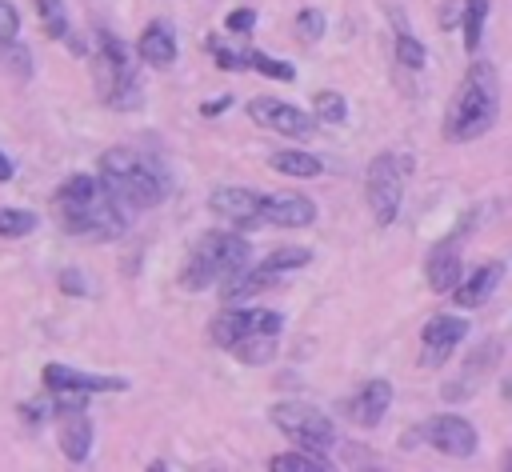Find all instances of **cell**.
<instances>
[{"label":"cell","mask_w":512,"mask_h":472,"mask_svg":"<svg viewBox=\"0 0 512 472\" xmlns=\"http://www.w3.org/2000/svg\"><path fill=\"white\" fill-rule=\"evenodd\" d=\"M52 212L72 236H84V240H116L132 220V212H124L92 172L68 176L52 192Z\"/></svg>","instance_id":"cell-1"},{"label":"cell","mask_w":512,"mask_h":472,"mask_svg":"<svg viewBox=\"0 0 512 472\" xmlns=\"http://www.w3.org/2000/svg\"><path fill=\"white\" fill-rule=\"evenodd\" d=\"M500 116V72L492 60H472V68L460 76L448 112H444V140L468 144L492 132Z\"/></svg>","instance_id":"cell-2"},{"label":"cell","mask_w":512,"mask_h":472,"mask_svg":"<svg viewBox=\"0 0 512 472\" xmlns=\"http://www.w3.org/2000/svg\"><path fill=\"white\" fill-rule=\"evenodd\" d=\"M100 184L124 212L156 208L168 196V176L156 168V160H148L128 144H116L100 156Z\"/></svg>","instance_id":"cell-3"},{"label":"cell","mask_w":512,"mask_h":472,"mask_svg":"<svg viewBox=\"0 0 512 472\" xmlns=\"http://www.w3.org/2000/svg\"><path fill=\"white\" fill-rule=\"evenodd\" d=\"M92 84H96V96L108 104V108H132L140 100V76H136V60L128 52V44L100 28L96 32V68H92Z\"/></svg>","instance_id":"cell-4"},{"label":"cell","mask_w":512,"mask_h":472,"mask_svg":"<svg viewBox=\"0 0 512 472\" xmlns=\"http://www.w3.org/2000/svg\"><path fill=\"white\" fill-rule=\"evenodd\" d=\"M252 260V244L236 232H204L192 248V256L184 260V272H180V284L200 292L208 284H220L228 272L244 268Z\"/></svg>","instance_id":"cell-5"},{"label":"cell","mask_w":512,"mask_h":472,"mask_svg":"<svg viewBox=\"0 0 512 472\" xmlns=\"http://www.w3.org/2000/svg\"><path fill=\"white\" fill-rule=\"evenodd\" d=\"M412 156L408 152H380L372 156L368 172H364V200L376 224H392L400 216V200H404V184L412 176Z\"/></svg>","instance_id":"cell-6"},{"label":"cell","mask_w":512,"mask_h":472,"mask_svg":"<svg viewBox=\"0 0 512 472\" xmlns=\"http://www.w3.org/2000/svg\"><path fill=\"white\" fill-rule=\"evenodd\" d=\"M268 420L276 424V432H284V436H288L296 448H304V452L324 456V452L336 444L332 420H328L320 408L304 404V400H280V404H272V408H268Z\"/></svg>","instance_id":"cell-7"},{"label":"cell","mask_w":512,"mask_h":472,"mask_svg":"<svg viewBox=\"0 0 512 472\" xmlns=\"http://www.w3.org/2000/svg\"><path fill=\"white\" fill-rule=\"evenodd\" d=\"M280 328H284V316L280 312H272V308H248V304H232V308H224V312H216L212 316V324H208V340L216 344V348H232L236 340H244V336H280Z\"/></svg>","instance_id":"cell-8"},{"label":"cell","mask_w":512,"mask_h":472,"mask_svg":"<svg viewBox=\"0 0 512 472\" xmlns=\"http://www.w3.org/2000/svg\"><path fill=\"white\" fill-rule=\"evenodd\" d=\"M40 384L48 396H100V392H124L128 388L124 376H96V372H80L72 364H44Z\"/></svg>","instance_id":"cell-9"},{"label":"cell","mask_w":512,"mask_h":472,"mask_svg":"<svg viewBox=\"0 0 512 472\" xmlns=\"http://www.w3.org/2000/svg\"><path fill=\"white\" fill-rule=\"evenodd\" d=\"M248 116H252L256 124L280 132V136H292V140L316 132V116H308L304 108H296V104H288V100H276V96H252V100H248Z\"/></svg>","instance_id":"cell-10"},{"label":"cell","mask_w":512,"mask_h":472,"mask_svg":"<svg viewBox=\"0 0 512 472\" xmlns=\"http://www.w3.org/2000/svg\"><path fill=\"white\" fill-rule=\"evenodd\" d=\"M420 436H424L436 452H444V456H452V460H468V456L476 452V444H480L476 428H472L464 416H456V412H440V416H432V420L424 424Z\"/></svg>","instance_id":"cell-11"},{"label":"cell","mask_w":512,"mask_h":472,"mask_svg":"<svg viewBox=\"0 0 512 472\" xmlns=\"http://www.w3.org/2000/svg\"><path fill=\"white\" fill-rule=\"evenodd\" d=\"M464 336H468V320H464V316L436 312V316L420 328V364H424V368L444 364V360L456 352V344H460Z\"/></svg>","instance_id":"cell-12"},{"label":"cell","mask_w":512,"mask_h":472,"mask_svg":"<svg viewBox=\"0 0 512 472\" xmlns=\"http://www.w3.org/2000/svg\"><path fill=\"white\" fill-rule=\"evenodd\" d=\"M260 196L264 192H252V188H240V184H228V188H216L208 196V208L216 220H224L228 228L236 232H248L260 224Z\"/></svg>","instance_id":"cell-13"},{"label":"cell","mask_w":512,"mask_h":472,"mask_svg":"<svg viewBox=\"0 0 512 472\" xmlns=\"http://www.w3.org/2000/svg\"><path fill=\"white\" fill-rule=\"evenodd\" d=\"M312 220H316V204L304 192H268V196H260V224L308 228Z\"/></svg>","instance_id":"cell-14"},{"label":"cell","mask_w":512,"mask_h":472,"mask_svg":"<svg viewBox=\"0 0 512 472\" xmlns=\"http://www.w3.org/2000/svg\"><path fill=\"white\" fill-rule=\"evenodd\" d=\"M500 280H504V260H484L480 268H472L468 276L456 280L452 304H456V308H480V304L492 300V292H496Z\"/></svg>","instance_id":"cell-15"},{"label":"cell","mask_w":512,"mask_h":472,"mask_svg":"<svg viewBox=\"0 0 512 472\" xmlns=\"http://www.w3.org/2000/svg\"><path fill=\"white\" fill-rule=\"evenodd\" d=\"M280 284V276H272V272H264L260 264H244V268H236V272H228L224 280H220V296L228 300L224 308H232V304H240V300H256L260 292H268V288H276Z\"/></svg>","instance_id":"cell-16"},{"label":"cell","mask_w":512,"mask_h":472,"mask_svg":"<svg viewBox=\"0 0 512 472\" xmlns=\"http://www.w3.org/2000/svg\"><path fill=\"white\" fill-rule=\"evenodd\" d=\"M388 404H392V384H388V380H368V384H360V392L344 404V412L352 416V424L376 428V424L384 420Z\"/></svg>","instance_id":"cell-17"},{"label":"cell","mask_w":512,"mask_h":472,"mask_svg":"<svg viewBox=\"0 0 512 472\" xmlns=\"http://www.w3.org/2000/svg\"><path fill=\"white\" fill-rule=\"evenodd\" d=\"M424 276H428V288H432V292H452V288H456V280L464 276V272H460V236L440 240V244L428 252Z\"/></svg>","instance_id":"cell-18"},{"label":"cell","mask_w":512,"mask_h":472,"mask_svg":"<svg viewBox=\"0 0 512 472\" xmlns=\"http://www.w3.org/2000/svg\"><path fill=\"white\" fill-rule=\"evenodd\" d=\"M56 436H60V452H64V460H72V464H84V460H88V452H92V420H88L84 408L60 412Z\"/></svg>","instance_id":"cell-19"},{"label":"cell","mask_w":512,"mask_h":472,"mask_svg":"<svg viewBox=\"0 0 512 472\" xmlns=\"http://www.w3.org/2000/svg\"><path fill=\"white\" fill-rule=\"evenodd\" d=\"M176 32H172V24L168 20H152L144 32H140V40H136V56L148 64V68H168V64H176Z\"/></svg>","instance_id":"cell-20"},{"label":"cell","mask_w":512,"mask_h":472,"mask_svg":"<svg viewBox=\"0 0 512 472\" xmlns=\"http://www.w3.org/2000/svg\"><path fill=\"white\" fill-rule=\"evenodd\" d=\"M500 352H504V344H500V340H488L484 348H476V352L464 360V372H460L456 380H448V384H444V396H448V400H468V392L476 388V380H484V376H488V368L500 360Z\"/></svg>","instance_id":"cell-21"},{"label":"cell","mask_w":512,"mask_h":472,"mask_svg":"<svg viewBox=\"0 0 512 472\" xmlns=\"http://www.w3.org/2000/svg\"><path fill=\"white\" fill-rule=\"evenodd\" d=\"M268 164H272L276 172H284V176H296V180H312V176H320V172H324V160H320V156H312V152H304V148L272 152V156H268Z\"/></svg>","instance_id":"cell-22"},{"label":"cell","mask_w":512,"mask_h":472,"mask_svg":"<svg viewBox=\"0 0 512 472\" xmlns=\"http://www.w3.org/2000/svg\"><path fill=\"white\" fill-rule=\"evenodd\" d=\"M308 260H312V248H304V244H280V248H272V252L260 260V268L272 272V276H288V272L304 268Z\"/></svg>","instance_id":"cell-23"},{"label":"cell","mask_w":512,"mask_h":472,"mask_svg":"<svg viewBox=\"0 0 512 472\" xmlns=\"http://www.w3.org/2000/svg\"><path fill=\"white\" fill-rule=\"evenodd\" d=\"M460 20H464V52L476 56L480 40H484V24H488V0H464L460 4Z\"/></svg>","instance_id":"cell-24"},{"label":"cell","mask_w":512,"mask_h":472,"mask_svg":"<svg viewBox=\"0 0 512 472\" xmlns=\"http://www.w3.org/2000/svg\"><path fill=\"white\" fill-rule=\"evenodd\" d=\"M268 472H328L324 456L316 452H304V448H288V452H276L268 460Z\"/></svg>","instance_id":"cell-25"},{"label":"cell","mask_w":512,"mask_h":472,"mask_svg":"<svg viewBox=\"0 0 512 472\" xmlns=\"http://www.w3.org/2000/svg\"><path fill=\"white\" fill-rule=\"evenodd\" d=\"M240 364H268L272 356H276V336H244V340H236L232 348H228Z\"/></svg>","instance_id":"cell-26"},{"label":"cell","mask_w":512,"mask_h":472,"mask_svg":"<svg viewBox=\"0 0 512 472\" xmlns=\"http://www.w3.org/2000/svg\"><path fill=\"white\" fill-rule=\"evenodd\" d=\"M312 108H316V120H324V124H344L348 120V100L336 88H320L312 96Z\"/></svg>","instance_id":"cell-27"},{"label":"cell","mask_w":512,"mask_h":472,"mask_svg":"<svg viewBox=\"0 0 512 472\" xmlns=\"http://www.w3.org/2000/svg\"><path fill=\"white\" fill-rule=\"evenodd\" d=\"M36 12H40L44 36H52V40L68 36V8H64V0H36Z\"/></svg>","instance_id":"cell-28"},{"label":"cell","mask_w":512,"mask_h":472,"mask_svg":"<svg viewBox=\"0 0 512 472\" xmlns=\"http://www.w3.org/2000/svg\"><path fill=\"white\" fill-rule=\"evenodd\" d=\"M240 60H244V68H256L260 76H272V80H296V68L288 64V60H272V56H264V52H240Z\"/></svg>","instance_id":"cell-29"},{"label":"cell","mask_w":512,"mask_h":472,"mask_svg":"<svg viewBox=\"0 0 512 472\" xmlns=\"http://www.w3.org/2000/svg\"><path fill=\"white\" fill-rule=\"evenodd\" d=\"M36 228V216L28 208H0V236L4 240H20Z\"/></svg>","instance_id":"cell-30"},{"label":"cell","mask_w":512,"mask_h":472,"mask_svg":"<svg viewBox=\"0 0 512 472\" xmlns=\"http://www.w3.org/2000/svg\"><path fill=\"white\" fill-rule=\"evenodd\" d=\"M396 60H400V68H408V72H420V68L428 64V52H424V44H420L416 36L400 32V36H396Z\"/></svg>","instance_id":"cell-31"},{"label":"cell","mask_w":512,"mask_h":472,"mask_svg":"<svg viewBox=\"0 0 512 472\" xmlns=\"http://www.w3.org/2000/svg\"><path fill=\"white\" fill-rule=\"evenodd\" d=\"M296 36H300L304 44H316V40L324 36V12H320V8H300V12H296Z\"/></svg>","instance_id":"cell-32"},{"label":"cell","mask_w":512,"mask_h":472,"mask_svg":"<svg viewBox=\"0 0 512 472\" xmlns=\"http://www.w3.org/2000/svg\"><path fill=\"white\" fill-rule=\"evenodd\" d=\"M0 60L12 68L16 80H28V76H32V56H28L24 44H16V40H12V44H0Z\"/></svg>","instance_id":"cell-33"},{"label":"cell","mask_w":512,"mask_h":472,"mask_svg":"<svg viewBox=\"0 0 512 472\" xmlns=\"http://www.w3.org/2000/svg\"><path fill=\"white\" fill-rule=\"evenodd\" d=\"M344 460H348V472H380L384 468L376 460V452H368L364 444H344Z\"/></svg>","instance_id":"cell-34"},{"label":"cell","mask_w":512,"mask_h":472,"mask_svg":"<svg viewBox=\"0 0 512 472\" xmlns=\"http://www.w3.org/2000/svg\"><path fill=\"white\" fill-rule=\"evenodd\" d=\"M20 32V12L12 8V0H0V44H12Z\"/></svg>","instance_id":"cell-35"},{"label":"cell","mask_w":512,"mask_h":472,"mask_svg":"<svg viewBox=\"0 0 512 472\" xmlns=\"http://www.w3.org/2000/svg\"><path fill=\"white\" fill-rule=\"evenodd\" d=\"M208 52H212V60L220 64V68H244V60H240V52H232V48H224L216 36H208Z\"/></svg>","instance_id":"cell-36"},{"label":"cell","mask_w":512,"mask_h":472,"mask_svg":"<svg viewBox=\"0 0 512 472\" xmlns=\"http://www.w3.org/2000/svg\"><path fill=\"white\" fill-rule=\"evenodd\" d=\"M252 24H256V8H236V12L224 20V28H228V32H236V36L252 32Z\"/></svg>","instance_id":"cell-37"},{"label":"cell","mask_w":512,"mask_h":472,"mask_svg":"<svg viewBox=\"0 0 512 472\" xmlns=\"http://www.w3.org/2000/svg\"><path fill=\"white\" fill-rule=\"evenodd\" d=\"M228 104H232V96H228V92H224V96H216V100H204V104H200V116H204V120H212V116H220Z\"/></svg>","instance_id":"cell-38"},{"label":"cell","mask_w":512,"mask_h":472,"mask_svg":"<svg viewBox=\"0 0 512 472\" xmlns=\"http://www.w3.org/2000/svg\"><path fill=\"white\" fill-rule=\"evenodd\" d=\"M60 288H64V292H72V296H80V292H84V284H80V272H76V268H68V272L60 276Z\"/></svg>","instance_id":"cell-39"},{"label":"cell","mask_w":512,"mask_h":472,"mask_svg":"<svg viewBox=\"0 0 512 472\" xmlns=\"http://www.w3.org/2000/svg\"><path fill=\"white\" fill-rule=\"evenodd\" d=\"M460 20V12H456V4H444V16H440V28H448V24H456Z\"/></svg>","instance_id":"cell-40"},{"label":"cell","mask_w":512,"mask_h":472,"mask_svg":"<svg viewBox=\"0 0 512 472\" xmlns=\"http://www.w3.org/2000/svg\"><path fill=\"white\" fill-rule=\"evenodd\" d=\"M4 180H12V160L0 152V184H4Z\"/></svg>","instance_id":"cell-41"},{"label":"cell","mask_w":512,"mask_h":472,"mask_svg":"<svg viewBox=\"0 0 512 472\" xmlns=\"http://www.w3.org/2000/svg\"><path fill=\"white\" fill-rule=\"evenodd\" d=\"M144 472H168V464H164V460H152V464H148Z\"/></svg>","instance_id":"cell-42"},{"label":"cell","mask_w":512,"mask_h":472,"mask_svg":"<svg viewBox=\"0 0 512 472\" xmlns=\"http://www.w3.org/2000/svg\"><path fill=\"white\" fill-rule=\"evenodd\" d=\"M208 472H216V468H208Z\"/></svg>","instance_id":"cell-43"},{"label":"cell","mask_w":512,"mask_h":472,"mask_svg":"<svg viewBox=\"0 0 512 472\" xmlns=\"http://www.w3.org/2000/svg\"><path fill=\"white\" fill-rule=\"evenodd\" d=\"M380 472H388V468H380Z\"/></svg>","instance_id":"cell-44"}]
</instances>
